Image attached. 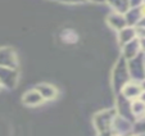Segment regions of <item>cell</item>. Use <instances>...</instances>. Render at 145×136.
Here are the masks:
<instances>
[{
  "label": "cell",
  "mask_w": 145,
  "mask_h": 136,
  "mask_svg": "<svg viewBox=\"0 0 145 136\" xmlns=\"http://www.w3.org/2000/svg\"><path fill=\"white\" fill-rule=\"evenodd\" d=\"M130 73L134 80H144L145 78V60L142 55H136L135 58L130 59Z\"/></svg>",
  "instance_id": "6da1fadb"
},
{
  "label": "cell",
  "mask_w": 145,
  "mask_h": 136,
  "mask_svg": "<svg viewBox=\"0 0 145 136\" xmlns=\"http://www.w3.org/2000/svg\"><path fill=\"white\" fill-rule=\"evenodd\" d=\"M140 52V41L139 39H134L132 41L125 44L123 45V54H125V58L126 59H132L136 55H139Z\"/></svg>",
  "instance_id": "7a4b0ae2"
},
{
  "label": "cell",
  "mask_w": 145,
  "mask_h": 136,
  "mask_svg": "<svg viewBox=\"0 0 145 136\" xmlns=\"http://www.w3.org/2000/svg\"><path fill=\"white\" fill-rule=\"evenodd\" d=\"M122 93L126 99H139L142 93V87L137 84H126L122 87Z\"/></svg>",
  "instance_id": "3957f363"
},
{
  "label": "cell",
  "mask_w": 145,
  "mask_h": 136,
  "mask_svg": "<svg viewBox=\"0 0 145 136\" xmlns=\"http://www.w3.org/2000/svg\"><path fill=\"white\" fill-rule=\"evenodd\" d=\"M123 16H125V19H126V23L130 25V26H137L139 25V22H140V19L142 18L139 7L130 8Z\"/></svg>",
  "instance_id": "277c9868"
},
{
  "label": "cell",
  "mask_w": 145,
  "mask_h": 136,
  "mask_svg": "<svg viewBox=\"0 0 145 136\" xmlns=\"http://www.w3.org/2000/svg\"><path fill=\"white\" fill-rule=\"evenodd\" d=\"M108 23H109L110 27L116 28V30H122V28L127 27L125 16L121 14V13H117V12L109 16V18H108Z\"/></svg>",
  "instance_id": "5b68a950"
},
{
  "label": "cell",
  "mask_w": 145,
  "mask_h": 136,
  "mask_svg": "<svg viewBox=\"0 0 145 136\" xmlns=\"http://www.w3.org/2000/svg\"><path fill=\"white\" fill-rule=\"evenodd\" d=\"M36 90H37V93L41 95V98L46 99V100L53 99L55 96V94H57V91H55L54 87L50 86V85H46V84L39 85V86L36 87Z\"/></svg>",
  "instance_id": "8992f818"
},
{
  "label": "cell",
  "mask_w": 145,
  "mask_h": 136,
  "mask_svg": "<svg viewBox=\"0 0 145 136\" xmlns=\"http://www.w3.org/2000/svg\"><path fill=\"white\" fill-rule=\"evenodd\" d=\"M136 37V33H135V27H125L122 30H120V41L122 45L132 41Z\"/></svg>",
  "instance_id": "52a82bcc"
},
{
  "label": "cell",
  "mask_w": 145,
  "mask_h": 136,
  "mask_svg": "<svg viewBox=\"0 0 145 136\" xmlns=\"http://www.w3.org/2000/svg\"><path fill=\"white\" fill-rule=\"evenodd\" d=\"M14 64H16V59L13 54L9 50H0V67L12 68Z\"/></svg>",
  "instance_id": "ba28073f"
},
{
  "label": "cell",
  "mask_w": 145,
  "mask_h": 136,
  "mask_svg": "<svg viewBox=\"0 0 145 136\" xmlns=\"http://www.w3.org/2000/svg\"><path fill=\"white\" fill-rule=\"evenodd\" d=\"M44 99L41 98V95L37 93V90H32V91H28L23 96V103L27 104V105H37L40 104Z\"/></svg>",
  "instance_id": "9c48e42d"
},
{
  "label": "cell",
  "mask_w": 145,
  "mask_h": 136,
  "mask_svg": "<svg viewBox=\"0 0 145 136\" xmlns=\"http://www.w3.org/2000/svg\"><path fill=\"white\" fill-rule=\"evenodd\" d=\"M107 1L113 7V9L117 13H121V14L126 13L131 8L130 7V0H107Z\"/></svg>",
  "instance_id": "30bf717a"
},
{
  "label": "cell",
  "mask_w": 145,
  "mask_h": 136,
  "mask_svg": "<svg viewBox=\"0 0 145 136\" xmlns=\"http://www.w3.org/2000/svg\"><path fill=\"white\" fill-rule=\"evenodd\" d=\"M131 113L135 117H144L145 116V103L141 101L140 99H135L131 104Z\"/></svg>",
  "instance_id": "8fae6325"
},
{
  "label": "cell",
  "mask_w": 145,
  "mask_h": 136,
  "mask_svg": "<svg viewBox=\"0 0 145 136\" xmlns=\"http://www.w3.org/2000/svg\"><path fill=\"white\" fill-rule=\"evenodd\" d=\"M134 131L136 133H145V117H141L139 118V121L136 122V125H135L134 127Z\"/></svg>",
  "instance_id": "7c38bea8"
},
{
  "label": "cell",
  "mask_w": 145,
  "mask_h": 136,
  "mask_svg": "<svg viewBox=\"0 0 145 136\" xmlns=\"http://www.w3.org/2000/svg\"><path fill=\"white\" fill-rule=\"evenodd\" d=\"M144 3V0H130V7L135 8V7H140Z\"/></svg>",
  "instance_id": "4fadbf2b"
},
{
  "label": "cell",
  "mask_w": 145,
  "mask_h": 136,
  "mask_svg": "<svg viewBox=\"0 0 145 136\" xmlns=\"http://www.w3.org/2000/svg\"><path fill=\"white\" fill-rule=\"evenodd\" d=\"M140 41V49H142L145 52V37L144 39H139Z\"/></svg>",
  "instance_id": "5bb4252c"
},
{
  "label": "cell",
  "mask_w": 145,
  "mask_h": 136,
  "mask_svg": "<svg viewBox=\"0 0 145 136\" xmlns=\"http://www.w3.org/2000/svg\"><path fill=\"white\" fill-rule=\"evenodd\" d=\"M60 1H64V3H81L84 0H60Z\"/></svg>",
  "instance_id": "9a60e30c"
},
{
  "label": "cell",
  "mask_w": 145,
  "mask_h": 136,
  "mask_svg": "<svg viewBox=\"0 0 145 136\" xmlns=\"http://www.w3.org/2000/svg\"><path fill=\"white\" fill-rule=\"evenodd\" d=\"M141 87H142V90H145V78L142 80V84H141Z\"/></svg>",
  "instance_id": "2e32d148"
},
{
  "label": "cell",
  "mask_w": 145,
  "mask_h": 136,
  "mask_svg": "<svg viewBox=\"0 0 145 136\" xmlns=\"http://www.w3.org/2000/svg\"><path fill=\"white\" fill-rule=\"evenodd\" d=\"M93 1H96V3H101V1H105V0H93Z\"/></svg>",
  "instance_id": "e0dca14e"
},
{
  "label": "cell",
  "mask_w": 145,
  "mask_h": 136,
  "mask_svg": "<svg viewBox=\"0 0 145 136\" xmlns=\"http://www.w3.org/2000/svg\"><path fill=\"white\" fill-rule=\"evenodd\" d=\"M139 136H145V133H141V135H139Z\"/></svg>",
  "instance_id": "ac0fdd59"
}]
</instances>
